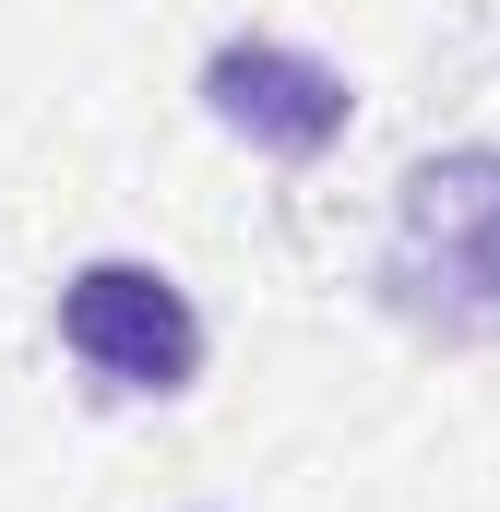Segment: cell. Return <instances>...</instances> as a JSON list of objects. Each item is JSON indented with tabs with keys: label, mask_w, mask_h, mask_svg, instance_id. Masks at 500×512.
I'll list each match as a JSON object with an SVG mask.
<instances>
[{
	"label": "cell",
	"mask_w": 500,
	"mask_h": 512,
	"mask_svg": "<svg viewBox=\"0 0 500 512\" xmlns=\"http://www.w3.org/2000/svg\"><path fill=\"white\" fill-rule=\"evenodd\" d=\"M60 346L120 393H179L203 370V322L155 262H84L60 286Z\"/></svg>",
	"instance_id": "cell-2"
},
{
	"label": "cell",
	"mask_w": 500,
	"mask_h": 512,
	"mask_svg": "<svg viewBox=\"0 0 500 512\" xmlns=\"http://www.w3.org/2000/svg\"><path fill=\"white\" fill-rule=\"evenodd\" d=\"M203 108L227 131H250L262 155H322L346 131V72L310 48H274V36H227L203 60Z\"/></svg>",
	"instance_id": "cell-3"
},
{
	"label": "cell",
	"mask_w": 500,
	"mask_h": 512,
	"mask_svg": "<svg viewBox=\"0 0 500 512\" xmlns=\"http://www.w3.org/2000/svg\"><path fill=\"white\" fill-rule=\"evenodd\" d=\"M381 298L453 346L500 334V155H441L405 179L393 239H381Z\"/></svg>",
	"instance_id": "cell-1"
}]
</instances>
